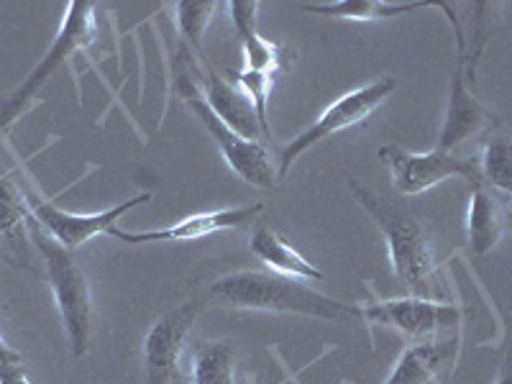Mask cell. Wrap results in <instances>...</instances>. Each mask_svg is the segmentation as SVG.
<instances>
[{
  "label": "cell",
  "mask_w": 512,
  "mask_h": 384,
  "mask_svg": "<svg viewBox=\"0 0 512 384\" xmlns=\"http://www.w3.org/2000/svg\"><path fill=\"white\" fill-rule=\"evenodd\" d=\"M210 303L233 310H262V313H292L305 318L356 323L361 310L313 290L303 280H290L269 272H233L218 277L208 290Z\"/></svg>",
  "instance_id": "cell-1"
},
{
  "label": "cell",
  "mask_w": 512,
  "mask_h": 384,
  "mask_svg": "<svg viewBox=\"0 0 512 384\" xmlns=\"http://www.w3.org/2000/svg\"><path fill=\"white\" fill-rule=\"evenodd\" d=\"M349 190L356 203L367 210L369 218L382 231L392 272L402 290L415 297H431L433 287H436L433 282L436 280V256H433L431 236L423 223L405 205L382 198L377 190L361 185L356 177L349 180Z\"/></svg>",
  "instance_id": "cell-2"
},
{
  "label": "cell",
  "mask_w": 512,
  "mask_h": 384,
  "mask_svg": "<svg viewBox=\"0 0 512 384\" xmlns=\"http://www.w3.org/2000/svg\"><path fill=\"white\" fill-rule=\"evenodd\" d=\"M31 241L39 249L47 269V280L52 287L54 303L62 315L64 331L70 338V349L75 359L88 354L90 331H93V297H90L88 277L85 269L77 262L75 251L59 246L52 236L41 231L31 218Z\"/></svg>",
  "instance_id": "cell-3"
},
{
  "label": "cell",
  "mask_w": 512,
  "mask_h": 384,
  "mask_svg": "<svg viewBox=\"0 0 512 384\" xmlns=\"http://www.w3.org/2000/svg\"><path fill=\"white\" fill-rule=\"evenodd\" d=\"M177 90L182 95V103L195 113L203 128L210 134V139L216 141L218 152L226 159V164L231 167V172L239 180L249 182V185L259 187V190H272L277 185V157L269 149V144L264 141H251L239 136L236 131L226 126L216 113L210 111L208 103H205L203 93L195 82L190 80V75H177Z\"/></svg>",
  "instance_id": "cell-4"
},
{
  "label": "cell",
  "mask_w": 512,
  "mask_h": 384,
  "mask_svg": "<svg viewBox=\"0 0 512 384\" xmlns=\"http://www.w3.org/2000/svg\"><path fill=\"white\" fill-rule=\"evenodd\" d=\"M397 82L392 77H377V80L367 82V85H359V88L349 90L346 95H341L338 100H333L326 111L320 113L303 134H297L295 139L287 141L285 146L277 154V177L285 180L287 172H290L292 164L303 157L308 149H313L320 141L331 139V136L341 134L346 128H354L359 123L367 121L384 100L395 93Z\"/></svg>",
  "instance_id": "cell-5"
},
{
  "label": "cell",
  "mask_w": 512,
  "mask_h": 384,
  "mask_svg": "<svg viewBox=\"0 0 512 384\" xmlns=\"http://www.w3.org/2000/svg\"><path fill=\"white\" fill-rule=\"evenodd\" d=\"M95 36H98L95 3H88V0H72V3H67V8H64V21L62 26H59L54 41L49 44L47 54H44L41 62L31 70V75L18 85L16 93L0 105V128L11 126V123L24 113L29 100L39 93L41 85H44V82L72 57V54L88 49L95 41Z\"/></svg>",
  "instance_id": "cell-6"
},
{
  "label": "cell",
  "mask_w": 512,
  "mask_h": 384,
  "mask_svg": "<svg viewBox=\"0 0 512 384\" xmlns=\"http://www.w3.org/2000/svg\"><path fill=\"white\" fill-rule=\"evenodd\" d=\"M377 157L384 167L390 169L392 185L400 195H420V192L431 190V187L441 185L443 180H451V177H461L472 187L484 185L474 159L456 157V154L441 152V149L418 154L408 152L400 144H384L379 146Z\"/></svg>",
  "instance_id": "cell-7"
},
{
  "label": "cell",
  "mask_w": 512,
  "mask_h": 384,
  "mask_svg": "<svg viewBox=\"0 0 512 384\" xmlns=\"http://www.w3.org/2000/svg\"><path fill=\"white\" fill-rule=\"evenodd\" d=\"M359 310L361 320H367L369 326L392 328L413 344L438 338L443 331H459L461 323V310L456 305L438 303L431 297H384Z\"/></svg>",
  "instance_id": "cell-8"
},
{
  "label": "cell",
  "mask_w": 512,
  "mask_h": 384,
  "mask_svg": "<svg viewBox=\"0 0 512 384\" xmlns=\"http://www.w3.org/2000/svg\"><path fill=\"white\" fill-rule=\"evenodd\" d=\"M149 200H152V192H141L136 198L123 200V203L113 205V208L103 210V213H70V210L54 205L52 200L26 195V203H29L31 218H34L36 226L47 236H52L59 246L70 251H77L80 246L93 241L95 236H111V231L118 228V221L126 213L149 203Z\"/></svg>",
  "instance_id": "cell-9"
},
{
  "label": "cell",
  "mask_w": 512,
  "mask_h": 384,
  "mask_svg": "<svg viewBox=\"0 0 512 384\" xmlns=\"http://www.w3.org/2000/svg\"><path fill=\"white\" fill-rule=\"evenodd\" d=\"M198 320V303H182L152 323L144 338V384H169L180 374V359L192 326Z\"/></svg>",
  "instance_id": "cell-10"
},
{
  "label": "cell",
  "mask_w": 512,
  "mask_h": 384,
  "mask_svg": "<svg viewBox=\"0 0 512 384\" xmlns=\"http://www.w3.org/2000/svg\"><path fill=\"white\" fill-rule=\"evenodd\" d=\"M497 126L495 116L482 105L474 93V82L466 75L464 64L456 59V70L451 77V93H448L446 116H443L441 134H438L436 149L451 152L459 149L464 141L479 139Z\"/></svg>",
  "instance_id": "cell-11"
},
{
  "label": "cell",
  "mask_w": 512,
  "mask_h": 384,
  "mask_svg": "<svg viewBox=\"0 0 512 384\" xmlns=\"http://www.w3.org/2000/svg\"><path fill=\"white\" fill-rule=\"evenodd\" d=\"M264 210L262 203L254 205H239V208H221V210H208V213H195V216H187L182 221H177L175 226L167 228H154V231H121V228H113V239L123 241V244H164V241H172V244H182V241H200L208 239L213 233L221 231H233V228H244L254 221L259 213Z\"/></svg>",
  "instance_id": "cell-12"
},
{
  "label": "cell",
  "mask_w": 512,
  "mask_h": 384,
  "mask_svg": "<svg viewBox=\"0 0 512 384\" xmlns=\"http://www.w3.org/2000/svg\"><path fill=\"white\" fill-rule=\"evenodd\" d=\"M226 8L231 13L233 31L241 41L244 70L262 72L274 80L287 67V52L280 44H274L259 34V26H256L259 3L256 0H231V3H226Z\"/></svg>",
  "instance_id": "cell-13"
},
{
  "label": "cell",
  "mask_w": 512,
  "mask_h": 384,
  "mask_svg": "<svg viewBox=\"0 0 512 384\" xmlns=\"http://www.w3.org/2000/svg\"><path fill=\"white\" fill-rule=\"evenodd\" d=\"M461 336L459 331L446 338H431L420 344L408 346L395 361V369L384 384H431L441 377L443 369H448L459 356Z\"/></svg>",
  "instance_id": "cell-14"
},
{
  "label": "cell",
  "mask_w": 512,
  "mask_h": 384,
  "mask_svg": "<svg viewBox=\"0 0 512 384\" xmlns=\"http://www.w3.org/2000/svg\"><path fill=\"white\" fill-rule=\"evenodd\" d=\"M203 75H205V103L223 123H226L231 131H236L239 136L251 141H262V126L256 121L254 105L249 103L244 93H241L231 80H226L223 75H218L208 62L203 64Z\"/></svg>",
  "instance_id": "cell-15"
},
{
  "label": "cell",
  "mask_w": 512,
  "mask_h": 384,
  "mask_svg": "<svg viewBox=\"0 0 512 384\" xmlns=\"http://www.w3.org/2000/svg\"><path fill=\"white\" fill-rule=\"evenodd\" d=\"M507 231V200L497 198L487 185L472 187L469 213H466V236L472 254L484 256L495 249Z\"/></svg>",
  "instance_id": "cell-16"
},
{
  "label": "cell",
  "mask_w": 512,
  "mask_h": 384,
  "mask_svg": "<svg viewBox=\"0 0 512 384\" xmlns=\"http://www.w3.org/2000/svg\"><path fill=\"white\" fill-rule=\"evenodd\" d=\"M249 251L259 259V262L267 264L274 274H280V277H290V280L303 282L323 280V272H320L313 262H308V259H305L280 231H274V228L269 226L254 228V233H251L249 239Z\"/></svg>",
  "instance_id": "cell-17"
},
{
  "label": "cell",
  "mask_w": 512,
  "mask_h": 384,
  "mask_svg": "<svg viewBox=\"0 0 512 384\" xmlns=\"http://www.w3.org/2000/svg\"><path fill=\"white\" fill-rule=\"evenodd\" d=\"M443 3H425V0H415V3H390V0H333V3H300V11L313 13V16H331L344 18V21H387V18L408 16V13L418 11V8H441Z\"/></svg>",
  "instance_id": "cell-18"
},
{
  "label": "cell",
  "mask_w": 512,
  "mask_h": 384,
  "mask_svg": "<svg viewBox=\"0 0 512 384\" xmlns=\"http://www.w3.org/2000/svg\"><path fill=\"white\" fill-rule=\"evenodd\" d=\"M190 384H236V351L233 341L203 344L190 364Z\"/></svg>",
  "instance_id": "cell-19"
},
{
  "label": "cell",
  "mask_w": 512,
  "mask_h": 384,
  "mask_svg": "<svg viewBox=\"0 0 512 384\" xmlns=\"http://www.w3.org/2000/svg\"><path fill=\"white\" fill-rule=\"evenodd\" d=\"M510 159H512V144L510 136L505 131L500 134H484V144H482V159L477 162L479 175H482V182L489 187V190L500 192V198H510L512 190V169H510Z\"/></svg>",
  "instance_id": "cell-20"
},
{
  "label": "cell",
  "mask_w": 512,
  "mask_h": 384,
  "mask_svg": "<svg viewBox=\"0 0 512 384\" xmlns=\"http://www.w3.org/2000/svg\"><path fill=\"white\" fill-rule=\"evenodd\" d=\"M218 11V3L208 0V3H192V0H185V3H175V24L180 36L185 39L187 49L192 54L203 57V49H200V41H203L205 29L210 26L213 16Z\"/></svg>",
  "instance_id": "cell-21"
},
{
  "label": "cell",
  "mask_w": 512,
  "mask_h": 384,
  "mask_svg": "<svg viewBox=\"0 0 512 384\" xmlns=\"http://www.w3.org/2000/svg\"><path fill=\"white\" fill-rule=\"evenodd\" d=\"M26 223H31L26 195L8 177H0V236L6 241H16Z\"/></svg>",
  "instance_id": "cell-22"
},
{
  "label": "cell",
  "mask_w": 512,
  "mask_h": 384,
  "mask_svg": "<svg viewBox=\"0 0 512 384\" xmlns=\"http://www.w3.org/2000/svg\"><path fill=\"white\" fill-rule=\"evenodd\" d=\"M228 77L249 98V103L254 105L256 121L262 126L264 139H272V128H269V90H272V77L251 70H231Z\"/></svg>",
  "instance_id": "cell-23"
},
{
  "label": "cell",
  "mask_w": 512,
  "mask_h": 384,
  "mask_svg": "<svg viewBox=\"0 0 512 384\" xmlns=\"http://www.w3.org/2000/svg\"><path fill=\"white\" fill-rule=\"evenodd\" d=\"M0 384H31L24 372V361H18V364H0Z\"/></svg>",
  "instance_id": "cell-24"
},
{
  "label": "cell",
  "mask_w": 512,
  "mask_h": 384,
  "mask_svg": "<svg viewBox=\"0 0 512 384\" xmlns=\"http://www.w3.org/2000/svg\"><path fill=\"white\" fill-rule=\"evenodd\" d=\"M18 361H24L21 359V354L13 351L11 346L6 344V338L0 336V364H18Z\"/></svg>",
  "instance_id": "cell-25"
},
{
  "label": "cell",
  "mask_w": 512,
  "mask_h": 384,
  "mask_svg": "<svg viewBox=\"0 0 512 384\" xmlns=\"http://www.w3.org/2000/svg\"><path fill=\"white\" fill-rule=\"evenodd\" d=\"M497 384H510V374H507V367H502L500 379H497Z\"/></svg>",
  "instance_id": "cell-26"
},
{
  "label": "cell",
  "mask_w": 512,
  "mask_h": 384,
  "mask_svg": "<svg viewBox=\"0 0 512 384\" xmlns=\"http://www.w3.org/2000/svg\"><path fill=\"white\" fill-rule=\"evenodd\" d=\"M169 384H190V382H187V379H182V377H180V374H177V377H175V379H172V382H169Z\"/></svg>",
  "instance_id": "cell-27"
}]
</instances>
